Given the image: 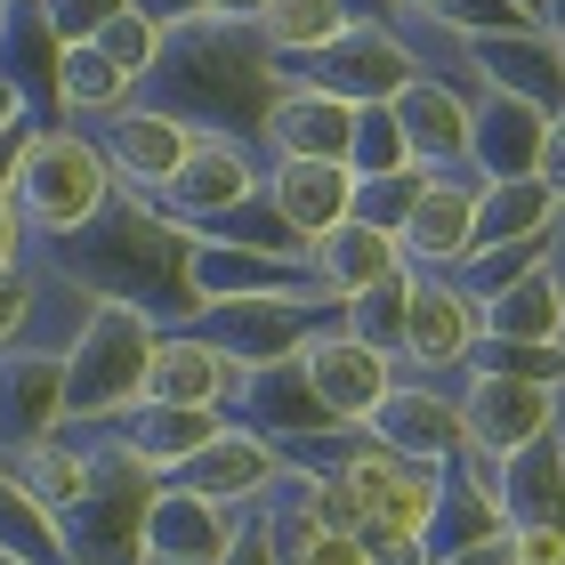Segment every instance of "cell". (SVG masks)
<instances>
[{"label": "cell", "instance_id": "1", "mask_svg": "<svg viewBox=\"0 0 565 565\" xmlns=\"http://www.w3.org/2000/svg\"><path fill=\"white\" fill-rule=\"evenodd\" d=\"M57 250V275L82 282L89 299H121L153 316L162 331L194 323V282H186V226H170L153 211V194H106V211H97L82 235L49 243Z\"/></svg>", "mask_w": 565, "mask_h": 565}, {"label": "cell", "instance_id": "2", "mask_svg": "<svg viewBox=\"0 0 565 565\" xmlns=\"http://www.w3.org/2000/svg\"><path fill=\"white\" fill-rule=\"evenodd\" d=\"M146 82H162V114H178L186 130H218V138H243V146L259 138V114L282 89L259 24H226L211 9L170 24Z\"/></svg>", "mask_w": 565, "mask_h": 565}, {"label": "cell", "instance_id": "3", "mask_svg": "<svg viewBox=\"0 0 565 565\" xmlns=\"http://www.w3.org/2000/svg\"><path fill=\"white\" fill-rule=\"evenodd\" d=\"M0 194L17 202V218L33 226L41 243H65V235H82V226L106 211L114 170H106V153H97L82 130H24Z\"/></svg>", "mask_w": 565, "mask_h": 565}, {"label": "cell", "instance_id": "4", "mask_svg": "<svg viewBox=\"0 0 565 565\" xmlns=\"http://www.w3.org/2000/svg\"><path fill=\"white\" fill-rule=\"evenodd\" d=\"M153 316L121 299H89L82 331L65 340V428H106L114 413L138 404V380H146V348H153Z\"/></svg>", "mask_w": 565, "mask_h": 565}, {"label": "cell", "instance_id": "5", "mask_svg": "<svg viewBox=\"0 0 565 565\" xmlns=\"http://www.w3.org/2000/svg\"><path fill=\"white\" fill-rule=\"evenodd\" d=\"M420 65L428 57L396 33V24H380V17L364 24V17H355L348 33H331L323 49L275 57V82L282 89H323V97H340V106H372V97H396Z\"/></svg>", "mask_w": 565, "mask_h": 565}, {"label": "cell", "instance_id": "6", "mask_svg": "<svg viewBox=\"0 0 565 565\" xmlns=\"http://www.w3.org/2000/svg\"><path fill=\"white\" fill-rule=\"evenodd\" d=\"M259 194V153H250L243 138H218V130H194V146H186V162L170 170V186L153 194V211H162L170 226H211V218H226L235 202H250Z\"/></svg>", "mask_w": 565, "mask_h": 565}, {"label": "cell", "instance_id": "7", "mask_svg": "<svg viewBox=\"0 0 565 565\" xmlns=\"http://www.w3.org/2000/svg\"><path fill=\"white\" fill-rule=\"evenodd\" d=\"M460 436H469V460H501L525 445V436L557 428V388H533V380H501V372H460Z\"/></svg>", "mask_w": 565, "mask_h": 565}, {"label": "cell", "instance_id": "8", "mask_svg": "<svg viewBox=\"0 0 565 565\" xmlns=\"http://www.w3.org/2000/svg\"><path fill=\"white\" fill-rule=\"evenodd\" d=\"M299 372L316 380V396L331 404V420H340V428H364V413L396 388V355L364 348V340L340 323V307H331V316L299 340Z\"/></svg>", "mask_w": 565, "mask_h": 565}, {"label": "cell", "instance_id": "9", "mask_svg": "<svg viewBox=\"0 0 565 565\" xmlns=\"http://www.w3.org/2000/svg\"><path fill=\"white\" fill-rule=\"evenodd\" d=\"M477 348V299L452 275H413L404 299V340H396V372L413 380H452Z\"/></svg>", "mask_w": 565, "mask_h": 565}, {"label": "cell", "instance_id": "10", "mask_svg": "<svg viewBox=\"0 0 565 565\" xmlns=\"http://www.w3.org/2000/svg\"><path fill=\"white\" fill-rule=\"evenodd\" d=\"M323 316H331V307L259 291V299H211V307H194V331H202L211 348L235 355V372H250V364H275V355H299V340H307Z\"/></svg>", "mask_w": 565, "mask_h": 565}, {"label": "cell", "instance_id": "11", "mask_svg": "<svg viewBox=\"0 0 565 565\" xmlns=\"http://www.w3.org/2000/svg\"><path fill=\"white\" fill-rule=\"evenodd\" d=\"M460 65L477 73V89L525 97L533 114H565V49L542 24H509V33H469L460 41Z\"/></svg>", "mask_w": 565, "mask_h": 565}, {"label": "cell", "instance_id": "12", "mask_svg": "<svg viewBox=\"0 0 565 565\" xmlns=\"http://www.w3.org/2000/svg\"><path fill=\"white\" fill-rule=\"evenodd\" d=\"M291 469L267 436H250V428H235L226 420L211 445H194L178 469H162V484H178V493H202V501H218V509H259L267 493H275V477Z\"/></svg>", "mask_w": 565, "mask_h": 565}, {"label": "cell", "instance_id": "13", "mask_svg": "<svg viewBox=\"0 0 565 565\" xmlns=\"http://www.w3.org/2000/svg\"><path fill=\"white\" fill-rule=\"evenodd\" d=\"M340 477L355 484V501H364V525H404V533H428L436 484H445V469H428V460H404V452H388V445H372L364 428L340 445Z\"/></svg>", "mask_w": 565, "mask_h": 565}, {"label": "cell", "instance_id": "14", "mask_svg": "<svg viewBox=\"0 0 565 565\" xmlns=\"http://www.w3.org/2000/svg\"><path fill=\"white\" fill-rule=\"evenodd\" d=\"M364 436L372 445H388L404 460H428V469H445V460H460V396L445 388V380H404L396 372V388L364 413Z\"/></svg>", "mask_w": 565, "mask_h": 565}, {"label": "cell", "instance_id": "15", "mask_svg": "<svg viewBox=\"0 0 565 565\" xmlns=\"http://www.w3.org/2000/svg\"><path fill=\"white\" fill-rule=\"evenodd\" d=\"M97 153H106V170H114V186H130V194H162L170 186V170L186 162V146L194 130L178 114L162 106H114V114H97Z\"/></svg>", "mask_w": 565, "mask_h": 565}, {"label": "cell", "instance_id": "16", "mask_svg": "<svg viewBox=\"0 0 565 565\" xmlns=\"http://www.w3.org/2000/svg\"><path fill=\"white\" fill-rule=\"evenodd\" d=\"M186 282H194V307L259 299V291H282V299L316 307V282H307L299 250H243V243H218V235H186Z\"/></svg>", "mask_w": 565, "mask_h": 565}, {"label": "cell", "instance_id": "17", "mask_svg": "<svg viewBox=\"0 0 565 565\" xmlns=\"http://www.w3.org/2000/svg\"><path fill=\"white\" fill-rule=\"evenodd\" d=\"M243 509H218L202 493H178V484H153L146 525H138V565H218L235 542Z\"/></svg>", "mask_w": 565, "mask_h": 565}, {"label": "cell", "instance_id": "18", "mask_svg": "<svg viewBox=\"0 0 565 565\" xmlns=\"http://www.w3.org/2000/svg\"><path fill=\"white\" fill-rule=\"evenodd\" d=\"M299 267L316 282V307H340L355 291H372V282L404 275V250H396V235H380V226L340 218V226H323V235L299 243Z\"/></svg>", "mask_w": 565, "mask_h": 565}, {"label": "cell", "instance_id": "19", "mask_svg": "<svg viewBox=\"0 0 565 565\" xmlns=\"http://www.w3.org/2000/svg\"><path fill=\"white\" fill-rule=\"evenodd\" d=\"M388 106H396V130H404L413 170H460V178H469V97H460L445 73L420 65Z\"/></svg>", "mask_w": 565, "mask_h": 565}, {"label": "cell", "instance_id": "20", "mask_svg": "<svg viewBox=\"0 0 565 565\" xmlns=\"http://www.w3.org/2000/svg\"><path fill=\"white\" fill-rule=\"evenodd\" d=\"M226 396H235V355L211 348L194 323L153 331V348H146V380H138V404H218V413H226Z\"/></svg>", "mask_w": 565, "mask_h": 565}, {"label": "cell", "instance_id": "21", "mask_svg": "<svg viewBox=\"0 0 565 565\" xmlns=\"http://www.w3.org/2000/svg\"><path fill=\"white\" fill-rule=\"evenodd\" d=\"M469 226H477V178L460 170H428V186L413 202V218L396 226V250L413 275H445L460 267V250H469Z\"/></svg>", "mask_w": 565, "mask_h": 565}, {"label": "cell", "instance_id": "22", "mask_svg": "<svg viewBox=\"0 0 565 565\" xmlns=\"http://www.w3.org/2000/svg\"><path fill=\"white\" fill-rule=\"evenodd\" d=\"M493 509L501 525H565V428L525 436L493 469Z\"/></svg>", "mask_w": 565, "mask_h": 565}, {"label": "cell", "instance_id": "23", "mask_svg": "<svg viewBox=\"0 0 565 565\" xmlns=\"http://www.w3.org/2000/svg\"><path fill=\"white\" fill-rule=\"evenodd\" d=\"M49 428H65V348L0 355V445H33Z\"/></svg>", "mask_w": 565, "mask_h": 565}, {"label": "cell", "instance_id": "24", "mask_svg": "<svg viewBox=\"0 0 565 565\" xmlns=\"http://www.w3.org/2000/svg\"><path fill=\"white\" fill-rule=\"evenodd\" d=\"M542 130H550V114H533L525 97L484 89L469 106V178H477V186H484V178H533Z\"/></svg>", "mask_w": 565, "mask_h": 565}, {"label": "cell", "instance_id": "25", "mask_svg": "<svg viewBox=\"0 0 565 565\" xmlns=\"http://www.w3.org/2000/svg\"><path fill=\"white\" fill-rule=\"evenodd\" d=\"M226 428V413L218 404H130V413H114L106 420V436L130 460H146L153 477L162 469H178V460H186L194 445H211V436Z\"/></svg>", "mask_w": 565, "mask_h": 565}, {"label": "cell", "instance_id": "26", "mask_svg": "<svg viewBox=\"0 0 565 565\" xmlns=\"http://www.w3.org/2000/svg\"><path fill=\"white\" fill-rule=\"evenodd\" d=\"M259 194L275 202V218L307 243V235H323V226L348 218L355 170H348V162H307V153H291V162H275V170L259 178Z\"/></svg>", "mask_w": 565, "mask_h": 565}, {"label": "cell", "instance_id": "27", "mask_svg": "<svg viewBox=\"0 0 565 565\" xmlns=\"http://www.w3.org/2000/svg\"><path fill=\"white\" fill-rule=\"evenodd\" d=\"M348 121L355 106H340V97L323 89H275V106L259 114V138L275 162H291V153H307V162H348Z\"/></svg>", "mask_w": 565, "mask_h": 565}, {"label": "cell", "instance_id": "28", "mask_svg": "<svg viewBox=\"0 0 565 565\" xmlns=\"http://www.w3.org/2000/svg\"><path fill=\"white\" fill-rule=\"evenodd\" d=\"M477 340H565V282H557V259L525 267L518 282H501L493 299H477Z\"/></svg>", "mask_w": 565, "mask_h": 565}, {"label": "cell", "instance_id": "29", "mask_svg": "<svg viewBox=\"0 0 565 565\" xmlns=\"http://www.w3.org/2000/svg\"><path fill=\"white\" fill-rule=\"evenodd\" d=\"M557 226V202L542 178H484L477 186V226H469V250H493V243H525V235H550ZM460 250V259H469Z\"/></svg>", "mask_w": 565, "mask_h": 565}, {"label": "cell", "instance_id": "30", "mask_svg": "<svg viewBox=\"0 0 565 565\" xmlns=\"http://www.w3.org/2000/svg\"><path fill=\"white\" fill-rule=\"evenodd\" d=\"M57 33H49L41 0H0V82H9L24 106L33 97H49V82H57Z\"/></svg>", "mask_w": 565, "mask_h": 565}, {"label": "cell", "instance_id": "31", "mask_svg": "<svg viewBox=\"0 0 565 565\" xmlns=\"http://www.w3.org/2000/svg\"><path fill=\"white\" fill-rule=\"evenodd\" d=\"M130 73L106 65V49H89V41H65L57 49V82H49V97H57V114L73 121H97V114H114V106H130Z\"/></svg>", "mask_w": 565, "mask_h": 565}, {"label": "cell", "instance_id": "32", "mask_svg": "<svg viewBox=\"0 0 565 565\" xmlns=\"http://www.w3.org/2000/svg\"><path fill=\"white\" fill-rule=\"evenodd\" d=\"M0 550L9 557H24V565H73V550H65V525L49 518V509L24 493V484L0 469Z\"/></svg>", "mask_w": 565, "mask_h": 565}, {"label": "cell", "instance_id": "33", "mask_svg": "<svg viewBox=\"0 0 565 565\" xmlns=\"http://www.w3.org/2000/svg\"><path fill=\"white\" fill-rule=\"evenodd\" d=\"M355 9L348 0H267L259 9V41L275 57H299V49H323L331 33H348Z\"/></svg>", "mask_w": 565, "mask_h": 565}, {"label": "cell", "instance_id": "34", "mask_svg": "<svg viewBox=\"0 0 565 565\" xmlns=\"http://www.w3.org/2000/svg\"><path fill=\"white\" fill-rule=\"evenodd\" d=\"M460 372H501V380H533V388H565V340H477Z\"/></svg>", "mask_w": 565, "mask_h": 565}, {"label": "cell", "instance_id": "35", "mask_svg": "<svg viewBox=\"0 0 565 565\" xmlns=\"http://www.w3.org/2000/svg\"><path fill=\"white\" fill-rule=\"evenodd\" d=\"M404 299H413V267L388 275V282H372V291H355V299H340V323H348L364 348L396 355V340H404Z\"/></svg>", "mask_w": 565, "mask_h": 565}, {"label": "cell", "instance_id": "36", "mask_svg": "<svg viewBox=\"0 0 565 565\" xmlns=\"http://www.w3.org/2000/svg\"><path fill=\"white\" fill-rule=\"evenodd\" d=\"M404 162H413V153H404L396 106H388V97L355 106V121H348V170H355V178H380V170H404Z\"/></svg>", "mask_w": 565, "mask_h": 565}, {"label": "cell", "instance_id": "37", "mask_svg": "<svg viewBox=\"0 0 565 565\" xmlns=\"http://www.w3.org/2000/svg\"><path fill=\"white\" fill-rule=\"evenodd\" d=\"M420 186H428V170H380V178H355V202H348V218H364V226H380V235H396L404 218H413V202H420Z\"/></svg>", "mask_w": 565, "mask_h": 565}, {"label": "cell", "instance_id": "38", "mask_svg": "<svg viewBox=\"0 0 565 565\" xmlns=\"http://www.w3.org/2000/svg\"><path fill=\"white\" fill-rule=\"evenodd\" d=\"M89 49H106V65H121L130 82H146L153 57H162V24H153L146 9H114L106 24H97V41Z\"/></svg>", "mask_w": 565, "mask_h": 565}, {"label": "cell", "instance_id": "39", "mask_svg": "<svg viewBox=\"0 0 565 565\" xmlns=\"http://www.w3.org/2000/svg\"><path fill=\"white\" fill-rule=\"evenodd\" d=\"M194 235H218V243H243V250H299V235L275 218V202L267 194H250V202H235L226 218H211V226H194Z\"/></svg>", "mask_w": 565, "mask_h": 565}, {"label": "cell", "instance_id": "40", "mask_svg": "<svg viewBox=\"0 0 565 565\" xmlns=\"http://www.w3.org/2000/svg\"><path fill=\"white\" fill-rule=\"evenodd\" d=\"M114 9H130V0H41V17H49L57 41H97V24H106Z\"/></svg>", "mask_w": 565, "mask_h": 565}, {"label": "cell", "instance_id": "41", "mask_svg": "<svg viewBox=\"0 0 565 565\" xmlns=\"http://www.w3.org/2000/svg\"><path fill=\"white\" fill-rule=\"evenodd\" d=\"M33 307H41V275H24V267H9V275H0V348H9L17 331L33 323Z\"/></svg>", "mask_w": 565, "mask_h": 565}, {"label": "cell", "instance_id": "42", "mask_svg": "<svg viewBox=\"0 0 565 565\" xmlns=\"http://www.w3.org/2000/svg\"><path fill=\"white\" fill-rule=\"evenodd\" d=\"M355 542H364L372 565H428V542H420V533H404V525H364Z\"/></svg>", "mask_w": 565, "mask_h": 565}, {"label": "cell", "instance_id": "43", "mask_svg": "<svg viewBox=\"0 0 565 565\" xmlns=\"http://www.w3.org/2000/svg\"><path fill=\"white\" fill-rule=\"evenodd\" d=\"M218 565H275V542H267V518H259V509H243V518H235V542H226Z\"/></svg>", "mask_w": 565, "mask_h": 565}, {"label": "cell", "instance_id": "44", "mask_svg": "<svg viewBox=\"0 0 565 565\" xmlns=\"http://www.w3.org/2000/svg\"><path fill=\"white\" fill-rule=\"evenodd\" d=\"M518 565H565V525H509Z\"/></svg>", "mask_w": 565, "mask_h": 565}, {"label": "cell", "instance_id": "45", "mask_svg": "<svg viewBox=\"0 0 565 565\" xmlns=\"http://www.w3.org/2000/svg\"><path fill=\"white\" fill-rule=\"evenodd\" d=\"M533 178L550 186V202L565 211V114H550V130H542V153H533Z\"/></svg>", "mask_w": 565, "mask_h": 565}, {"label": "cell", "instance_id": "46", "mask_svg": "<svg viewBox=\"0 0 565 565\" xmlns=\"http://www.w3.org/2000/svg\"><path fill=\"white\" fill-rule=\"evenodd\" d=\"M17 250H24V218H17V202L0 194V275L17 267Z\"/></svg>", "mask_w": 565, "mask_h": 565}, {"label": "cell", "instance_id": "47", "mask_svg": "<svg viewBox=\"0 0 565 565\" xmlns=\"http://www.w3.org/2000/svg\"><path fill=\"white\" fill-rule=\"evenodd\" d=\"M202 9H211V17H226V24H259V9H267V0H202Z\"/></svg>", "mask_w": 565, "mask_h": 565}, {"label": "cell", "instance_id": "48", "mask_svg": "<svg viewBox=\"0 0 565 565\" xmlns=\"http://www.w3.org/2000/svg\"><path fill=\"white\" fill-rule=\"evenodd\" d=\"M542 33H550V41L565 49V0H550V9H542Z\"/></svg>", "mask_w": 565, "mask_h": 565}, {"label": "cell", "instance_id": "49", "mask_svg": "<svg viewBox=\"0 0 565 565\" xmlns=\"http://www.w3.org/2000/svg\"><path fill=\"white\" fill-rule=\"evenodd\" d=\"M396 17H445V0H388Z\"/></svg>", "mask_w": 565, "mask_h": 565}, {"label": "cell", "instance_id": "50", "mask_svg": "<svg viewBox=\"0 0 565 565\" xmlns=\"http://www.w3.org/2000/svg\"><path fill=\"white\" fill-rule=\"evenodd\" d=\"M509 9H518V17H533V24H542V9H550V0H509Z\"/></svg>", "mask_w": 565, "mask_h": 565}, {"label": "cell", "instance_id": "51", "mask_svg": "<svg viewBox=\"0 0 565 565\" xmlns=\"http://www.w3.org/2000/svg\"><path fill=\"white\" fill-rule=\"evenodd\" d=\"M557 250H565V211H557Z\"/></svg>", "mask_w": 565, "mask_h": 565}, {"label": "cell", "instance_id": "52", "mask_svg": "<svg viewBox=\"0 0 565 565\" xmlns=\"http://www.w3.org/2000/svg\"><path fill=\"white\" fill-rule=\"evenodd\" d=\"M0 565H24V557H9V550H0Z\"/></svg>", "mask_w": 565, "mask_h": 565}, {"label": "cell", "instance_id": "53", "mask_svg": "<svg viewBox=\"0 0 565 565\" xmlns=\"http://www.w3.org/2000/svg\"><path fill=\"white\" fill-rule=\"evenodd\" d=\"M557 282H565V250H557Z\"/></svg>", "mask_w": 565, "mask_h": 565}]
</instances>
